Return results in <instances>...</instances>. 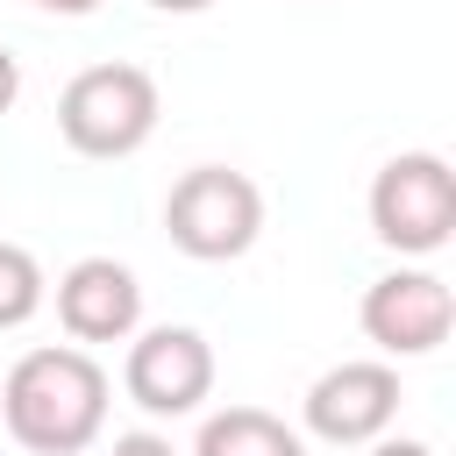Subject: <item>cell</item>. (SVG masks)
<instances>
[{"mask_svg":"<svg viewBox=\"0 0 456 456\" xmlns=\"http://www.w3.org/2000/svg\"><path fill=\"white\" fill-rule=\"evenodd\" d=\"M370 456H435L428 442H370Z\"/></svg>","mask_w":456,"mask_h":456,"instance_id":"5bb4252c","label":"cell"},{"mask_svg":"<svg viewBox=\"0 0 456 456\" xmlns=\"http://www.w3.org/2000/svg\"><path fill=\"white\" fill-rule=\"evenodd\" d=\"M157 78L142 64H86L64 93H57V135L78 157H135L157 135Z\"/></svg>","mask_w":456,"mask_h":456,"instance_id":"7a4b0ae2","label":"cell"},{"mask_svg":"<svg viewBox=\"0 0 456 456\" xmlns=\"http://www.w3.org/2000/svg\"><path fill=\"white\" fill-rule=\"evenodd\" d=\"M57 321L71 342H128L142 321V285L114 256H78L57 278Z\"/></svg>","mask_w":456,"mask_h":456,"instance_id":"ba28073f","label":"cell"},{"mask_svg":"<svg viewBox=\"0 0 456 456\" xmlns=\"http://www.w3.org/2000/svg\"><path fill=\"white\" fill-rule=\"evenodd\" d=\"M299 413H306V428L321 442L363 449V442H378L399 420V370L392 363H335V370H321L306 385Z\"/></svg>","mask_w":456,"mask_h":456,"instance_id":"52a82bcc","label":"cell"},{"mask_svg":"<svg viewBox=\"0 0 456 456\" xmlns=\"http://www.w3.org/2000/svg\"><path fill=\"white\" fill-rule=\"evenodd\" d=\"M121 385L128 399L150 413V420H178V413H200V399L214 392V349L200 328H142L128 342V363H121Z\"/></svg>","mask_w":456,"mask_h":456,"instance_id":"5b68a950","label":"cell"},{"mask_svg":"<svg viewBox=\"0 0 456 456\" xmlns=\"http://www.w3.org/2000/svg\"><path fill=\"white\" fill-rule=\"evenodd\" d=\"M14 100H21V64H14V50L0 43V114H7Z\"/></svg>","mask_w":456,"mask_h":456,"instance_id":"7c38bea8","label":"cell"},{"mask_svg":"<svg viewBox=\"0 0 456 456\" xmlns=\"http://www.w3.org/2000/svg\"><path fill=\"white\" fill-rule=\"evenodd\" d=\"M164 235L192 256V264H228L264 235V192L256 178L228 171V164H192L178 171V185L164 192Z\"/></svg>","mask_w":456,"mask_h":456,"instance_id":"3957f363","label":"cell"},{"mask_svg":"<svg viewBox=\"0 0 456 456\" xmlns=\"http://www.w3.org/2000/svg\"><path fill=\"white\" fill-rule=\"evenodd\" d=\"M370 235L399 256H435L456 235V171L435 150H399L370 178Z\"/></svg>","mask_w":456,"mask_h":456,"instance_id":"277c9868","label":"cell"},{"mask_svg":"<svg viewBox=\"0 0 456 456\" xmlns=\"http://www.w3.org/2000/svg\"><path fill=\"white\" fill-rule=\"evenodd\" d=\"M28 7H43V14H71V21H78V14H93L100 0H28Z\"/></svg>","mask_w":456,"mask_h":456,"instance_id":"4fadbf2b","label":"cell"},{"mask_svg":"<svg viewBox=\"0 0 456 456\" xmlns=\"http://www.w3.org/2000/svg\"><path fill=\"white\" fill-rule=\"evenodd\" d=\"M356 321L385 356H435L456 328V299L435 271H385V278H370Z\"/></svg>","mask_w":456,"mask_h":456,"instance_id":"8992f818","label":"cell"},{"mask_svg":"<svg viewBox=\"0 0 456 456\" xmlns=\"http://www.w3.org/2000/svg\"><path fill=\"white\" fill-rule=\"evenodd\" d=\"M0 420L28 456H78L107 428V370L78 342L28 349L0 385Z\"/></svg>","mask_w":456,"mask_h":456,"instance_id":"6da1fadb","label":"cell"},{"mask_svg":"<svg viewBox=\"0 0 456 456\" xmlns=\"http://www.w3.org/2000/svg\"><path fill=\"white\" fill-rule=\"evenodd\" d=\"M107 456H178V449H171L164 435H150V428H142V435H114V449H107Z\"/></svg>","mask_w":456,"mask_h":456,"instance_id":"8fae6325","label":"cell"},{"mask_svg":"<svg viewBox=\"0 0 456 456\" xmlns=\"http://www.w3.org/2000/svg\"><path fill=\"white\" fill-rule=\"evenodd\" d=\"M43 299H50V278H43V264H36L21 242H0V328H21V321H36V314H43Z\"/></svg>","mask_w":456,"mask_h":456,"instance_id":"30bf717a","label":"cell"},{"mask_svg":"<svg viewBox=\"0 0 456 456\" xmlns=\"http://www.w3.org/2000/svg\"><path fill=\"white\" fill-rule=\"evenodd\" d=\"M157 14H200V7H214V0H150Z\"/></svg>","mask_w":456,"mask_h":456,"instance_id":"9a60e30c","label":"cell"},{"mask_svg":"<svg viewBox=\"0 0 456 456\" xmlns=\"http://www.w3.org/2000/svg\"><path fill=\"white\" fill-rule=\"evenodd\" d=\"M192 456H306V442L264 406H221L200 420Z\"/></svg>","mask_w":456,"mask_h":456,"instance_id":"9c48e42d","label":"cell"}]
</instances>
